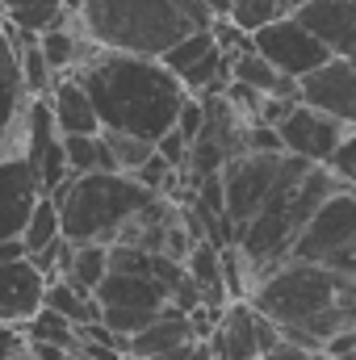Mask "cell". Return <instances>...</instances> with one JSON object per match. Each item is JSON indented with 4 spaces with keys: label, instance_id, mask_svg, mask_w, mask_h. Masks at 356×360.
<instances>
[{
    "label": "cell",
    "instance_id": "1",
    "mask_svg": "<svg viewBox=\"0 0 356 360\" xmlns=\"http://www.w3.org/2000/svg\"><path fill=\"white\" fill-rule=\"evenodd\" d=\"M72 76L89 92L101 130H130L151 143L164 130H172L180 101L189 96L160 59L105 51V46H96Z\"/></svg>",
    "mask_w": 356,
    "mask_h": 360
},
{
    "label": "cell",
    "instance_id": "2",
    "mask_svg": "<svg viewBox=\"0 0 356 360\" xmlns=\"http://www.w3.org/2000/svg\"><path fill=\"white\" fill-rule=\"evenodd\" d=\"M84 34L105 51L160 59L189 30H210L214 13L201 0H80Z\"/></svg>",
    "mask_w": 356,
    "mask_h": 360
},
{
    "label": "cell",
    "instance_id": "3",
    "mask_svg": "<svg viewBox=\"0 0 356 360\" xmlns=\"http://www.w3.org/2000/svg\"><path fill=\"white\" fill-rule=\"evenodd\" d=\"M336 188H344V180L336 176L327 164H310L302 155H289V168H285L281 184L268 193L265 205L235 231L231 243H239L260 269L285 260L289 248H293V239H298V231L310 222V214Z\"/></svg>",
    "mask_w": 356,
    "mask_h": 360
},
{
    "label": "cell",
    "instance_id": "4",
    "mask_svg": "<svg viewBox=\"0 0 356 360\" xmlns=\"http://www.w3.org/2000/svg\"><path fill=\"white\" fill-rule=\"evenodd\" d=\"M155 193L143 188L134 176L126 172H80L68 176L51 201L59 205V231L72 243H113L117 231L151 201Z\"/></svg>",
    "mask_w": 356,
    "mask_h": 360
},
{
    "label": "cell",
    "instance_id": "5",
    "mask_svg": "<svg viewBox=\"0 0 356 360\" xmlns=\"http://www.w3.org/2000/svg\"><path fill=\"white\" fill-rule=\"evenodd\" d=\"M285 168H289V151H239V155H231L218 168L222 193H227L231 239H235V231L268 201V193L281 184Z\"/></svg>",
    "mask_w": 356,
    "mask_h": 360
},
{
    "label": "cell",
    "instance_id": "6",
    "mask_svg": "<svg viewBox=\"0 0 356 360\" xmlns=\"http://www.w3.org/2000/svg\"><path fill=\"white\" fill-rule=\"evenodd\" d=\"M252 51L265 55L281 76H293V80H302L306 72H314L319 63L331 59V51L293 13H281V17L265 21L260 30H252Z\"/></svg>",
    "mask_w": 356,
    "mask_h": 360
},
{
    "label": "cell",
    "instance_id": "7",
    "mask_svg": "<svg viewBox=\"0 0 356 360\" xmlns=\"http://www.w3.org/2000/svg\"><path fill=\"white\" fill-rule=\"evenodd\" d=\"M352 239H356V184H344V188H336V193L310 214V222L298 231L289 256H293V260L327 264V260H331L344 243H352Z\"/></svg>",
    "mask_w": 356,
    "mask_h": 360
},
{
    "label": "cell",
    "instance_id": "8",
    "mask_svg": "<svg viewBox=\"0 0 356 360\" xmlns=\"http://www.w3.org/2000/svg\"><path fill=\"white\" fill-rule=\"evenodd\" d=\"M298 101L319 113H331L344 126H356V59L331 55L327 63L306 72L298 80Z\"/></svg>",
    "mask_w": 356,
    "mask_h": 360
},
{
    "label": "cell",
    "instance_id": "9",
    "mask_svg": "<svg viewBox=\"0 0 356 360\" xmlns=\"http://www.w3.org/2000/svg\"><path fill=\"white\" fill-rule=\"evenodd\" d=\"M30 89L17 68V42L13 25L0 17V155H21L25 143V113H30Z\"/></svg>",
    "mask_w": 356,
    "mask_h": 360
},
{
    "label": "cell",
    "instance_id": "10",
    "mask_svg": "<svg viewBox=\"0 0 356 360\" xmlns=\"http://www.w3.org/2000/svg\"><path fill=\"white\" fill-rule=\"evenodd\" d=\"M344 130H348L344 122H336L331 113H319V109H310V105H302V101H298V105L285 113V122L276 126L281 147H285L289 155L310 160V164H327Z\"/></svg>",
    "mask_w": 356,
    "mask_h": 360
},
{
    "label": "cell",
    "instance_id": "11",
    "mask_svg": "<svg viewBox=\"0 0 356 360\" xmlns=\"http://www.w3.org/2000/svg\"><path fill=\"white\" fill-rule=\"evenodd\" d=\"M42 297H46V276L30 264V256L0 264V323L25 327L42 310Z\"/></svg>",
    "mask_w": 356,
    "mask_h": 360
},
{
    "label": "cell",
    "instance_id": "12",
    "mask_svg": "<svg viewBox=\"0 0 356 360\" xmlns=\"http://www.w3.org/2000/svg\"><path fill=\"white\" fill-rule=\"evenodd\" d=\"M42 197L38 176L25 155H0V239L21 235L34 201Z\"/></svg>",
    "mask_w": 356,
    "mask_h": 360
},
{
    "label": "cell",
    "instance_id": "13",
    "mask_svg": "<svg viewBox=\"0 0 356 360\" xmlns=\"http://www.w3.org/2000/svg\"><path fill=\"white\" fill-rule=\"evenodd\" d=\"M293 17L331 55H348L356 46V0H306L293 8Z\"/></svg>",
    "mask_w": 356,
    "mask_h": 360
},
{
    "label": "cell",
    "instance_id": "14",
    "mask_svg": "<svg viewBox=\"0 0 356 360\" xmlns=\"http://www.w3.org/2000/svg\"><path fill=\"white\" fill-rule=\"evenodd\" d=\"M214 360H260L256 344V306L252 302H227L218 310V323L210 331Z\"/></svg>",
    "mask_w": 356,
    "mask_h": 360
},
{
    "label": "cell",
    "instance_id": "15",
    "mask_svg": "<svg viewBox=\"0 0 356 360\" xmlns=\"http://www.w3.org/2000/svg\"><path fill=\"white\" fill-rule=\"evenodd\" d=\"M92 293H96L101 306H147V310L168 306V289L151 272H113L109 269L96 281Z\"/></svg>",
    "mask_w": 356,
    "mask_h": 360
},
{
    "label": "cell",
    "instance_id": "16",
    "mask_svg": "<svg viewBox=\"0 0 356 360\" xmlns=\"http://www.w3.org/2000/svg\"><path fill=\"white\" fill-rule=\"evenodd\" d=\"M46 101H51V117H55L59 134H96L101 130L96 109H92L89 92H84V84L76 76H55Z\"/></svg>",
    "mask_w": 356,
    "mask_h": 360
},
{
    "label": "cell",
    "instance_id": "17",
    "mask_svg": "<svg viewBox=\"0 0 356 360\" xmlns=\"http://www.w3.org/2000/svg\"><path fill=\"white\" fill-rule=\"evenodd\" d=\"M184 272H189V281L197 285V293H201L205 306L222 310V306L231 302V297H227V285H222V260H218V243H214V239H193V248H189V256H184Z\"/></svg>",
    "mask_w": 356,
    "mask_h": 360
},
{
    "label": "cell",
    "instance_id": "18",
    "mask_svg": "<svg viewBox=\"0 0 356 360\" xmlns=\"http://www.w3.org/2000/svg\"><path fill=\"white\" fill-rule=\"evenodd\" d=\"M109 272V252H105V243H63V264H59V276L63 281H72L76 289H84L92 293L96 289V281Z\"/></svg>",
    "mask_w": 356,
    "mask_h": 360
},
{
    "label": "cell",
    "instance_id": "19",
    "mask_svg": "<svg viewBox=\"0 0 356 360\" xmlns=\"http://www.w3.org/2000/svg\"><path fill=\"white\" fill-rule=\"evenodd\" d=\"M13 42H17V68H21V80H25L30 96H46L51 84H55V72H51V63H46V55H42L38 34L13 30Z\"/></svg>",
    "mask_w": 356,
    "mask_h": 360
},
{
    "label": "cell",
    "instance_id": "20",
    "mask_svg": "<svg viewBox=\"0 0 356 360\" xmlns=\"http://www.w3.org/2000/svg\"><path fill=\"white\" fill-rule=\"evenodd\" d=\"M42 306L59 310V314H63V319H72L76 327H80V323H96V319H101V302H96V293L76 289V285H72V281H63V276L46 281V297H42Z\"/></svg>",
    "mask_w": 356,
    "mask_h": 360
},
{
    "label": "cell",
    "instance_id": "21",
    "mask_svg": "<svg viewBox=\"0 0 356 360\" xmlns=\"http://www.w3.org/2000/svg\"><path fill=\"white\" fill-rule=\"evenodd\" d=\"M59 143H63V160H68L72 176H80V172H117L101 130L96 134H59Z\"/></svg>",
    "mask_w": 356,
    "mask_h": 360
},
{
    "label": "cell",
    "instance_id": "22",
    "mask_svg": "<svg viewBox=\"0 0 356 360\" xmlns=\"http://www.w3.org/2000/svg\"><path fill=\"white\" fill-rule=\"evenodd\" d=\"M63 231H59V205L42 193L38 201H34V210H30V218H25V226H21V248H25V256L30 252H42V248H51L55 239H59Z\"/></svg>",
    "mask_w": 356,
    "mask_h": 360
},
{
    "label": "cell",
    "instance_id": "23",
    "mask_svg": "<svg viewBox=\"0 0 356 360\" xmlns=\"http://www.w3.org/2000/svg\"><path fill=\"white\" fill-rule=\"evenodd\" d=\"M0 17L13 25V30H46L63 17V0H0Z\"/></svg>",
    "mask_w": 356,
    "mask_h": 360
},
{
    "label": "cell",
    "instance_id": "24",
    "mask_svg": "<svg viewBox=\"0 0 356 360\" xmlns=\"http://www.w3.org/2000/svg\"><path fill=\"white\" fill-rule=\"evenodd\" d=\"M101 139H105V147H109V155H113V168L126 172V176H130L143 160H151V151H155L151 139L130 134V130H101Z\"/></svg>",
    "mask_w": 356,
    "mask_h": 360
},
{
    "label": "cell",
    "instance_id": "25",
    "mask_svg": "<svg viewBox=\"0 0 356 360\" xmlns=\"http://www.w3.org/2000/svg\"><path fill=\"white\" fill-rule=\"evenodd\" d=\"M214 46H218V42H214V34H210V30H189L184 38H177V42L160 55V63H164L172 76H180L184 68H193V63H197L205 51H214Z\"/></svg>",
    "mask_w": 356,
    "mask_h": 360
},
{
    "label": "cell",
    "instance_id": "26",
    "mask_svg": "<svg viewBox=\"0 0 356 360\" xmlns=\"http://www.w3.org/2000/svg\"><path fill=\"white\" fill-rule=\"evenodd\" d=\"M25 340H46V344H59V348H72V335H76V323L72 319H63L59 310H51V306H42L25 327Z\"/></svg>",
    "mask_w": 356,
    "mask_h": 360
},
{
    "label": "cell",
    "instance_id": "27",
    "mask_svg": "<svg viewBox=\"0 0 356 360\" xmlns=\"http://www.w3.org/2000/svg\"><path fill=\"white\" fill-rule=\"evenodd\" d=\"M281 13H285V8H281V0H227V17H231L243 34L260 30L265 21L281 17Z\"/></svg>",
    "mask_w": 356,
    "mask_h": 360
},
{
    "label": "cell",
    "instance_id": "28",
    "mask_svg": "<svg viewBox=\"0 0 356 360\" xmlns=\"http://www.w3.org/2000/svg\"><path fill=\"white\" fill-rule=\"evenodd\" d=\"M327 168L344 180V184H356V126H348V130L340 134V143H336Z\"/></svg>",
    "mask_w": 356,
    "mask_h": 360
},
{
    "label": "cell",
    "instance_id": "29",
    "mask_svg": "<svg viewBox=\"0 0 356 360\" xmlns=\"http://www.w3.org/2000/svg\"><path fill=\"white\" fill-rule=\"evenodd\" d=\"M155 151H160V155H164L172 168H184V155H189V139H184L177 126H172V130H164V134L155 139Z\"/></svg>",
    "mask_w": 356,
    "mask_h": 360
},
{
    "label": "cell",
    "instance_id": "30",
    "mask_svg": "<svg viewBox=\"0 0 356 360\" xmlns=\"http://www.w3.org/2000/svg\"><path fill=\"white\" fill-rule=\"evenodd\" d=\"M260 360H327V352L306 348V344H293V340H276Z\"/></svg>",
    "mask_w": 356,
    "mask_h": 360
},
{
    "label": "cell",
    "instance_id": "31",
    "mask_svg": "<svg viewBox=\"0 0 356 360\" xmlns=\"http://www.w3.org/2000/svg\"><path fill=\"white\" fill-rule=\"evenodd\" d=\"M21 256H25V248H21L17 235H13V239H0V264H4V260H21Z\"/></svg>",
    "mask_w": 356,
    "mask_h": 360
},
{
    "label": "cell",
    "instance_id": "32",
    "mask_svg": "<svg viewBox=\"0 0 356 360\" xmlns=\"http://www.w3.org/2000/svg\"><path fill=\"white\" fill-rule=\"evenodd\" d=\"M298 4H306V0H281V8H285V13H293Z\"/></svg>",
    "mask_w": 356,
    "mask_h": 360
},
{
    "label": "cell",
    "instance_id": "33",
    "mask_svg": "<svg viewBox=\"0 0 356 360\" xmlns=\"http://www.w3.org/2000/svg\"><path fill=\"white\" fill-rule=\"evenodd\" d=\"M63 360H76V356H72V352H68V356H63Z\"/></svg>",
    "mask_w": 356,
    "mask_h": 360
}]
</instances>
